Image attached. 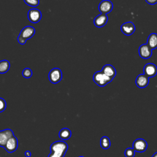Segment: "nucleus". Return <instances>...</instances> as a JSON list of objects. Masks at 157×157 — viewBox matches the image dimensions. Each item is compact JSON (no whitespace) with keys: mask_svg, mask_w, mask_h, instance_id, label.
Here are the masks:
<instances>
[{"mask_svg":"<svg viewBox=\"0 0 157 157\" xmlns=\"http://www.w3.org/2000/svg\"><path fill=\"white\" fill-rule=\"evenodd\" d=\"M67 149L68 145L66 142L62 140L56 141L50 145L51 152L48 157H64Z\"/></svg>","mask_w":157,"mask_h":157,"instance_id":"nucleus-1","label":"nucleus"},{"mask_svg":"<svg viewBox=\"0 0 157 157\" xmlns=\"http://www.w3.org/2000/svg\"><path fill=\"white\" fill-rule=\"evenodd\" d=\"M93 79L94 82L99 86H104L113 80L104 74L102 71L96 72L93 75Z\"/></svg>","mask_w":157,"mask_h":157,"instance_id":"nucleus-2","label":"nucleus"},{"mask_svg":"<svg viewBox=\"0 0 157 157\" xmlns=\"http://www.w3.org/2000/svg\"><path fill=\"white\" fill-rule=\"evenodd\" d=\"M63 74L60 69L53 68L52 69L48 74V78L51 83L56 84L59 83L62 79Z\"/></svg>","mask_w":157,"mask_h":157,"instance_id":"nucleus-3","label":"nucleus"},{"mask_svg":"<svg viewBox=\"0 0 157 157\" xmlns=\"http://www.w3.org/2000/svg\"><path fill=\"white\" fill-rule=\"evenodd\" d=\"M28 18L30 22L37 23L42 18L41 12L37 9H31L28 12Z\"/></svg>","mask_w":157,"mask_h":157,"instance_id":"nucleus-4","label":"nucleus"},{"mask_svg":"<svg viewBox=\"0 0 157 157\" xmlns=\"http://www.w3.org/2000/svg\"><path fill=\"white\" fill-rule=\"evenodd\" d=\"M133 149L135 150V151L139 152V153H142L144 152L148 147L147 142L143 139H136L132 144Z\"/></svg>","mask_w":157,"mask_h":157,"instance_id":"nucleus-5","label":"nucleus"},{"mask_svg":"<svg viewBox=\"0 0 157 157\" xmlns=\"http://www.w3.org/2000/svg\"><path fill=\"white\" fill-rule=\"evenodd\" d=\"M113 7V3L110 0L102 1L98 6L99 12L103 14H107L110 13Z\"/></svg>","mask_w":157,"mask_h":157,"instance_id":"nucleus-6","label":"nucleus"},{"mask_svg":"<svg viewBox=\"0 0 157 157\" xmlns=\"http://www.w3.org/2000/svg\"><path fill=\"white\" fill-rule=\"evenodd\" d=\"M5 150L8 153H13L18 148V140L17 138L13 136L11 137L7 142L6 144L4 147Z\"/></svg>","mask_w":157,"mask_h":157,"instance_id":"nucleus-7","label":"nucleus"},{"mask_svg":"<svg viewBox=\"0 0 157 157\" xmlns=\"http://www.w3.org/2000/svg\"><path fill=\"white\" fill-rule=\"evenodd\" d=\"M13 136H14L13 132L10 129L0 131V146L4 147L7 140Z\"/></svg>","mask_w":157,"mask_h":157,"instance_id":"nucleus-8","label":"nucleus"},{"mask_svg":"<svg viewBox=\"0 0 157 157\" xmlns=\"http://www.w3.org/2000/svg\"><path fill=\"white\" fill-rule=\"evenodd\" d=\"M139 54L142 58L148 59L152 55L151 49L147 44H142L139 48Z\"/></svg>","mask_w":157,"mask_h":157,"instance_id":"nucleus-9","label":"nucleus"},{"mask_svg":"<svg viewBox=\"0 0 157 157\" xmlns=\"http://www.w3.org/2000/svg\"><path fill=\"white\" fill-rule=\"evenodd\" d=\"M144 74L148 78L153 77L157 74V67L153 63H147L144 66Z\"/></svg>","mask_w":157,"mask_h":157,"instance_id":"nucleus-10","label":"nucleus"},{"mask_svg":"<svg viewBox=\"0 0 157 157\" xmlns=\"http://www.w3.org/2000/svg\"><path fill=\"white\" fill-rule=\"evenodd\" d=\"M135 29V25L131 21L125 22L121 26V31L126 36H130L132 34L134 33Z\"/></svg>","mask_w":157,"mask_h":157,"instance_id":"nucleus-11","label":"nucleus"},{"mask_svg":"<svg viewBox=\"0 0 157 157\" xmlns=\"http://www.w3.org/2000/svg\"><path fill=\"white\" fill-rule=\"evenodd\" d=\"M36 30L34 27L31 26H26L24 27L21 31L19 36L24 38L25 40L31 39L35 34Z\"/></svg>","mask_w":157,"mask_h":157,"instance_id":"nucleus-12","label":"nucleus"},{"mask_svg":"<svg viewBox=\"0 0 157 157\" xmlns=\"http://www.w3.org/2000/svg\"><path fill=\"white\" fill-rule=\"evenodd\" d=\"M149 83V78L144 74H139L136 79V84L140 88H144L147 86Z\"/></svg>","mask_w":157,"mask_h":157,"instance_id":"nucleus-13","label":"nucleus"},{"mask_svg":"<svg viewBox=\"0 0 157 157\" xmlns=\"http://www.w3.org/2000/svg\"><path fill=\"white\" fill-rule=\"evenodd\" d=\"M108 21V17L106 14L101 13L96 16L94 19V25L98 28H102L105 26Z\"/></svg>","mask_w":157,"mask_h":157,"instance_id":"nucleus-14","label":"nucleus"},{"mask_svg":"<svg viewBox=\"0 0 157 157\" xmlns=\"http://www.w3.org/2000/svg\"><path fill=\"white\" fill-rule=\"evenodd\" d=\"M101 71L107 76L110 77L112 79L116 75V70L115 67L110 64H105L104 66Z\"/></svg>","mask_w":157,"mask_h":157,"instance_id":"nucleus-15","label":"nucleus"},{"mask_svg":"<svg viewBox=\"0 0 157 157\" xmlns=\"http://www.w3.org/2000/svg\"><path fill=\"white\" fill-rule=\"evenodd\" d=\"M147 44L150 47L151 50H154L157 48V34L151 33L147 39Z\"/></svg>","mask_w":157,"mask_h":157,"instance_id":"nucleus-16","label":"nucleus"},{"mask_svg":"<svg viewBox=\"0 0 157 157\" xmlns=\"http://www.w3.org/2000/svg\"><path fill=\"white\" fill-rule=\"evenodd\" d=\"M71 130L66 128L61 129L59 132V137L62 140H68L71 137Z\"/></svg>","mask_w":157,"mask_h":157,"instance_id":"nucleus-17","label":"nucleus"},{"mask_svg":"<svg viewBox=\"0 0 157 157\" xmlns=\"http://www.w3.org/2000/svg\"><path fill=\"white\" fill-rule=\"evenodd\" d=\"M10 63L8 60L0 61V74L6 73L10 69Z\"/></svg>","mask_w":157,"mask_h":157,"instance_id":"nucleus-18","label":"nucleus"},{"mask_svg":"<svg viewBox=\"0 0 157 157\" xmlns=\"http://www.w3.org/2000/svg\"><path fill=\"white\" fill-rule=\"evenodd\" d=\"M101 147L103 149H108L110 147V141L108 137L103 136L100 140Z\"/></svg>","mask_w":157,"mask_h":157,"instance_id":"nucleus-19","label":"nucleus"},{"mask_svg":"<svg viewBox=\"0 0 157 157\" xmlns=\"http://www.w3.org/2000/svg\"><path fill=\"white\" fill-rule=\"evenodd\" d=\"M22 75L23 76V77H25L26 78H29L31 77V76L33 75L32 70L28 67L25 68L22 71Z\"/></svg>","mask_w":157,"mask_h":157,"instance_id":"nucleus-20","label":"nucleus"},{"mask_svg":"<svg viewBox=\"0 0 157 157\" xmlns=\"http://www.w3.org/2000/svg\"><path fill=\"white\" fill-rule=\"evenodd\" d=\"M26 4L31 7H37L39 4V0H23Z\"/></svg>","mask_w":157,"mask_h":157,"instance_id":"nucleus-21","label":"nucleus"},{"mask_svg":"<svg viewBox=\"0 0 157 157\" xmlns=\"http://www.w3.org/2000/svg\"><path fill=\"white\" fill-rule=\"evenodd\" d=\"M126 157H134L135 155V150L132 148H128L124 151Z\"/></svg>","mask_w":157,"mask_h":157,"instance_id":"nucleus-22","label":"nucleus"},{"mask_svg":"<svg viewBox=\"0 0 157 157\" xmlns=\"http://www.w3.org/2000/svg\"><path fill=\"white\" fill-rule=\"evenodd\" d=\"M6 108V101L2 98H0V112H3Z\"/></svg>","mask_w":157,"mask_h":157,"instance_id":"nucleus-23","label":"nucleus"},{"mask_svg":"<svg viewBox=\"0 0 157 157\" xmlns=\"http://www.w3.org/2000/svg\"><path fill=\"white\" fill-rule=\"evenodd\" d=\"M17 39H18V42L19 44H20L21 45H24V44L26 43V40H25L24 38H23V37H21L20 36H18Z\"/></svg>","mask_w":157,"mask_h":157,"instance_id":"nucleus-24","label":"nucleus"},{"mask_svg":"<svg viewBox=\"0 0 157 157\" xmlns=\"http://www.w3.org/2000/svg\"><path fill=\"white\" fill-rule=\"evenodd\" d=\"M146 2L151 5H154L157 3V0H145Z\"/></svg>","mask_w":157,"mask_h":157,"instance_id":"nucleus-25","label":"nucleus"},{"mask_svg":"<svg viewBox=\"0 0 157 157\" xmlns=\"http://www.w3.org/2000/svg\"><path fill=\"white\" fill-rule=\"evenodd\" d=\"M25 156H26V157H31V152H30L29 151H28V150H27V151H25Z\"/></svg>","mask_w":157,"mask_h":157,"instance_id":"nucleus-26","label":"nucleus"},{"mask_svg":"<svg viewBox=\"0 0 157 157\" xmlns=\"http://www.w3.org/2000/svg\"><path fill=\"white\" fill-rule=\"evenodd\" d=\"M151 157H157V152H156Z\"/></svg>","mask_w":157,"mask_h":157,"instance_id":"nucleus-27","label":"nucleus"},{"mask_svg":"<svg viewBox=\"0 0 157 157\" xmlns=\"http://www.w3.org/2000/svg\"><path fill=\"white\" fill-rule=\"evenodd\" d=\"M78 157H84V156H78Z\"/></svg>","mask_w":157,"mask_h":157,"instance_id":"nucleus-28","label":"nucleus"}]
</instances>
